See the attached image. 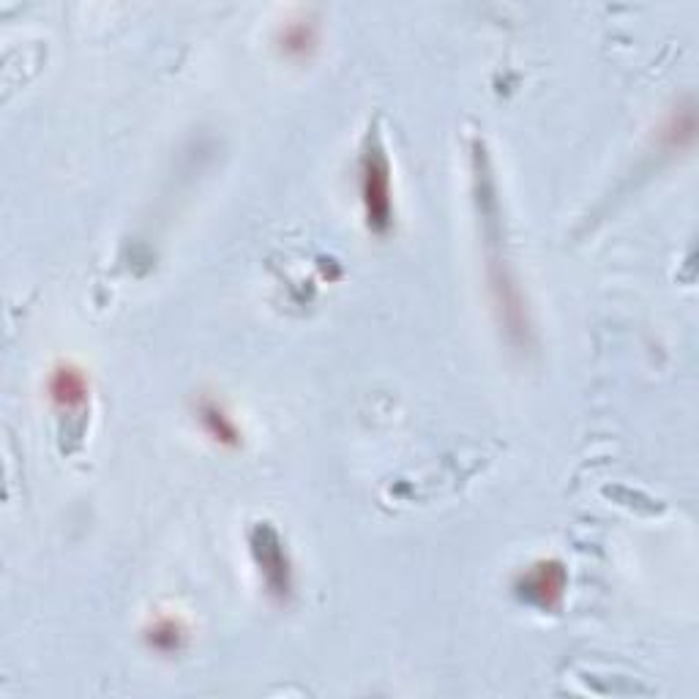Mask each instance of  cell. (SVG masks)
<instances>
[{"label": "cell", "mask_w": 699, "mask_h": 699, "mask_svg": "<svg viewBox=\"0 0 699 699\" xmlns=\"http://www.w3.org/2000/svg\"><path fill=\"white\" fill-rule=\"evenodd\" d=\"M200 418H203L205 429H208V435L213 440H219L224 446H238V437H241L238 435V426L233 424V418L227 416L216 402H205L200 407Z\"/></svg>", "instance_id": "4"}, {"label": "cell", "mask_w": 699, "mask_h": 699, "mask_svg": "<svg viewBox=\"0 0 699 699\" xmlns=\"http://www.w3.org/2000/svg\"><path fill=\"white\" fill-rule=\"evenodd\" d=\"M312 41H315V36L306 25H293V28L284 31V50L287 52H306Z\"/></svg>", "instance_id": "6"}, {"label": "cell", "mask_w": 699, "mask_h": 699, "mask_svg": "<svg viewBox=\"0 0 699 699\" xmlns=\"http://www.w3.org/2000/svg\"><path fill=\"white\" fill-rule=\"evenodd\" d=\"M361 197H364L369 227L377 233H385L391 224V178H388V162L380 148L364 153Z\"/></svg>", "instance_id": "1"}, {"label": "cell", "mask_w": 699, "mask_h": 699, "mask_svg": "<svg viewBox=\"0 0 699 699\" xmlns=\"http://www.w3.org/2000/svg\"><path fill=\"white\" fill-rule=\"evenodd\" d=\"M50 399L63 410H74V407L85 405L88 399V380L82 375V369L71 364H61L50 377Z\"/></svg>", "instance_id": "3"}, {"label": "cell", "mask_w": 699, "mask_h": 699, "mask_svg": "<svg viewBox=\"0 0 699 699\" xmlns=\"http://www.w3.org/2000/svg\"><path fill=\"white\" fill-rule=\"evenodd\" d=\"M566 588V574L558 563H538L522 577V596L538 607H555Z\"/></svg>", "instance_id": "2"}, {"label": "cell", "mask_w": 699, "mask_h": 699, "mask_svg": "<svg viewBox=\"0 0 699 699\" xmlns=\"http://www.w3.org/2000/svg\"><path fill=\"white\" fill-rule=\"evenodd\" d=\"M183 639H186V631L175 618H159L148 631V642L159 653H178L183 648Z\"/></svg>", "instance_id": "5"}]
</instances>
